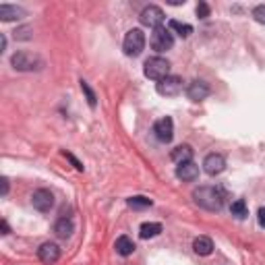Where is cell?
<instances>
[{
	"label": "cell",
	"instance_id": "cell-29",
	"mask_svg": "<svg viewBox=\"0 0 265 265\" xmlns=\"http://www.w3.org/2000/svg\"><path fill=\"white\" fill-rule=\"evenodd\" d=\"M0 182H3V191H0V193H3V197H5L9 193V178H3Z\"/></svg>",
	"mask_w": 265,
	"mask_h": 265
},
{
	"label": "cell",
	"instance_id": "cell-5",
	"mask_svg": "<svg viewBox=\"0 0 265 265\" xmlns=\"http://www.w3.org/2000/svg\"><path fill=\"white\" fill-rule=\"evenodd\" d=\"M149 44L155 52H168L172 46H174V36H172V31L170 29H166L164 25L153 29L151 33V38H149Z\"/></svg>",
	"mask_w": 265,
	"mask_h": 265
},
{
	"label": "cell",
	"instance_id": "cell-3",
	"mask_svg": "<svg viewBox=\"0 0 265 265\" xmlns=\"http://www.w3.org/2000/svg\"><path fill=\"white\" fill-rule=\"evenodd\" d=\"M143 73L151 81H162V79H166L170 75V62L166 58H162V56H151L143 64Z\"/></svg>",
	"mask_w": 265,
	"mask_h": 265
},
{
	"label": "cell",
	"instance_id": "cell-21",
	"mask_svg": "<svg viewBox=\"0 0 265 265\" xmlns=\"http://www.w3.org/2000/svg\"><path fill=\"white\" fill-rule=\"evenodd\" d=\"M230 214L234 218H238V220H245L249 216V207L245 203V199H236V201L230 205Z\"/></svg>",
	"mask_w": 265,
	"mask_h": 265
},
{
	"label": "cell",
	"instance_id": "cell-7",
	"mask_svg": "<svg viewBox=\"0 0 265 265\" xmlns=\"http://www.w3.org/2000/svg\"><path fill=\"white\" fill-rule=\"evenodd\" d=\"M31 205L36 207L38 211H42V214L50 211V209L54 207V195H52V191H48V189L33 191V195H31Z\"/></svg>",
	"mask_w": 265,
	"mask_h": 265
},
{
	"label": "cell",
	"instance_id": "cell-8",
	"mask_svg": "<svg viewBox=\"0 0 265 265\" xmlns=\"http://www.w3.org/2000/svg\"><path fill=\"white\" fill-rule=\"evenodd\" d=\"M153 132H155L157 141H162V143H170L172 137H174V122H172V118H170V116L160 118V120L153 124Z\"/></svg>",
	"mask_w": 265,
	"mask_h": 265
},
{
	"label": "cell",
	"instance_id": "cell-4",
	"mask_svg": "<svg viewBox=\"0 0 265 265\" xmlns=\"http://www.w3.org/2000/svg\"><path fill=\"white\" fill-rule=\"evenodd\" d=\"M145 48V33L141 29H130L126 31V36H124V42H122V50L126 56H139Z\"/></svg>",
	"mask_w": 265,
	"mask_h": 265
},
{
	"label": "cell",
	"instance_id": "cell-30",
	"mask_svg": "<svg viewBox=\"0 0 265 265\" xmlns=\"http://www.w3.org/2000/svg\"><path fill=\"white\" fill-rule=\"evenodd\" d=\"M0 226H3V234H9V224H7V220H3V222H0Z\"/></svg>",
	"mask_w": 265,
	"mask_h": 265
},
{
	"label": "cell",
	"instance_id": "cell-19",
	"mask_svg": "<svg viewBox=\"0 0 265 265\" xmlns=\"http://www.w3.org/2000/svg\"><path fill=\"white\" fill-rule=\"evenodd\" d=\"M116 253L120 255V257H128V255H132L135 253V243H132V238H128V236H120L118 241H116Z\"/></svg>",
	"mask_w": 265,
	"mask_h": 265
},
{
	"label": "cell",
	"instance_id": "cell-24",
	"mask_svg": "<svg viewBox=\"0 0 265 265\" xmlns=\"http://www.w3.org/2000/svg\"><path fill=\"white\" fill-rule=\"evenodd\" d=\"M253 19H255L257 23L265 25V5H259V7L253 9Z\"/></svg>",
	"mask_w": 265,
	"mask_h": 265
},
{
	"label": "cell",
	"instance_id": "cell-27",
	"mask_svg": "<svg viewBox=\"0 0 265 265\" xmlns=\"http://www.w3.org/2000/svg\"><path fill=\"white\" fill-rule=\"evenodd\" d=\"M64 155H66V160H71V162H73V166H75L77 170H83V164H81V162H79V160H77L73 153H66V151H64Z\"/></svg>",
	"mask_w": 265,
	"mask_h": 265
},
{
	"label": "cell",
	"instance_id": "cell-10",
	"mask_svg": "<svg viewBox=\"0 0 265 265\" xmlns=\"http://www.w3.org/2000/svg\"><path fill=\"white\" fill-rule=\"evenodd\" d=\"M203 168H205V172H207L209 176H218V174H222V172L226 170V160H224V155H220V153H209V155L203 160Z\"/></svg>",
	"mask_w": 265,
	"mask_h": 265
},
{
	"label": "cell",
	"instance_id": "cell-17",
	"mask_svg": "<svg viewBox=\"0 0 265 265\" xmlns=\"http://www.w3.org/2000/svg\"><path fill=\"white\" fill-rule=\"evenodd\" d=\"M170 157H172V162H176V164L193 162V149H191V145H178V147L172 149Z\"/></svg>",
	"mask_w": 265,
	"mask_h": 265
},
{
	"label": "cell",
	"instance_id": "cell-16",
	"mask_svg": "<svg viewBox=\"0 0 265 265\" xmlns=\"http://www.w3.org/2000/svg\"><path fill=\"white\" fill-rule=\"evenodd\" d=\"M73 232H75V226H73L71 218H60V220L54 224V234H56L58 238H69Z\"/></svg>",
	"mask_w": 265,
	"mask_h": 265
},
{
	"label": "cell",
	"instance_id": "cell-18",
	"mask_svg": "<svg viewBox=\"0 0 265 265\" xmlns=\"http://www.w3.org/2000/svg\"><path fill=\"white\" fill-rule=\"evenodd\" d=\"M162 230H164L162 224H157V222H145V224H141V228H139V236H141L143 241H147V238L157 236Z\"/></svg>",
	"mask_w": 265,
	"mask_h": 265
},
{
	"label": "cell",
	"instance_id": "cell-23",
	"mask_svg": "<svg viewBox=\"0 0 265 265\" xmlns=\"http://www.w3.org/2000/svg\"><path fill=\"white\" fill-rule=\"evenodd\" d=\"M81 89H83V93L87 95V104H89L91 108H95V93H93V89L89 87L87 81H81Z\"/></svg>",
	"mask_w": 265,
	"mask_h": 265
},
{
	"label": "cell",
	"instance_id": "cell-26",
	"mask_svg": "<svg viewBox=\"0 0 265 265\" xmlns=\"http://www.w3.org/2000/svg\"><path fill=\"white\" fill-rule=\"evenodd\" d=\"M15 38L17 40H29L31 38V27H21L15 31Z\"/></svg>",
	"mask_w": 265,
	"mask_h": 265
},
{
	"label": "cell",
	"instance_id": "cell-15",
	"mask_svg": "<svg viewBox=\"0 0 265 265\" xmlns=\"http://www.w3.org/2000/svg\"><path fill=\"white\" fill-rule=\"evenodd\" d=\"M193 251L201 257H207V255L214 253V241L209 236H197L193 241Z\"/></svg>",
	"mask_w": 265,
	"mask_h": 265
},
{
	"label": "cell",
	"instance_id": "cell-6",
	"mask_svg": "<svg viewBox=\"0 0 265 265\" xmlns=\"http://www.w3.org/2000/svg\"><path fill=\"white\" fill-rule=\"evenodd\" d=\"M164 19H166L164 11H162L160 7H155V5H149V7H145V9L141 11V15H139V21H141V25H145V27H151V29H157V27H162Z\"/></svg>",
	"mask_w": 265,
	"mask_h": 265
},
{
	"label": "cell",
	"instance_id": "cell-2",
	"mask_svg": "<svg viewBox=\"0 0 265 265\" xmlns=\"http://www.w3.org/2000/svg\"><path fill=\"white\" fill-rule=\"evenodd\" d=\"M11 64H13V69L15 71H40L42 66H44V60L36 54V52H27V50H19L11 56Z\"/></svg>",
	"mask_w": 265,
	"mask_h": 265
},
{
	"label": "cell",
	"instance_id": "cell-13",
	"mask_svg": "<svg viewBox=\"0 0 265 265\" xmlns=\"http://www.w3.org/2000/svg\"><path fill=\"white\" fill-rule=\"evenodd\" d=\"M176 176H178L180 180H184V182H193V180H197V176H199V166H197L195 162L178 164V166H176Z\"/></svg>",
	"mask_w": 265,
	"mask_h": 265
},
{
	"label": "cell",
	"instance_id": "cell-20",
	"mask_svg": "<svg viewBox=\"0 0 265 265\" xmlns=\"http://www.w3.org/2000/svg\"><path fill=\"white\" fill-rule=\"evenodd\" d=\"M126 205L132 207V209H147V207L153 205V201H151V199H147V197H143V195H135V197L126 199Z\"/></svg>",
	"mask_w": 265,
	"mask_h": 265
},
{
	"label": "cell",
	"instance_id": "cell-1",
	"mask_svg": "<svg viewBox=\"0 0 265 265\" xmlns=\"http://www.w3.org/2000/svg\"><path fill=\"white\" fill-rule=\"evenodd\" d=\"M193 199L199 207H203L207 211H220L224 207V191L220 187H199L193 191Z\"/></svg>",
	"mask_w": 265,
	"mask_h": 265
},
{
	"label": "cell",
	"instance_id": "cell-25",
	"mask_svg": "<svg viewBox=\"0 0 265 265\" xmlns=\"http://www.w3.org/2000/svg\"><path fill=\"white\" fill-rule=\"evenodd\" d=\"M209 13H211V11H209V5H207V3H199V5H197V17H199V19H207Z\"/></svg>",
	"mask_w": 265,
	"mask_h": 265
},
{
	"label": "cell",
	"instance_id": "cell-11",
	"mask_svg": "<svg viewBox=\"0 0 265 265\" xmlns=\"http://www.w3.org/2000/svg\"><path fill=\"white\" fill-rule=\"evenodd\" d=\"M207 95H209V85L205 81L195 79V81L189 83V87H187V97L189 99H193V102H201V99H205Z\"/></svg>",
	"mask_w": 265,
	"mask_h": 265
},
{
	"label": "cell",
	"instance_id": "cell-22",
	"mask_svg": "<svg viewBox=\"0 0 265 265\" xmlns=\"http://www.w3.org/2000/svg\"><path fill=\"white\" fill-rule=\"evenodd\" d=\"M170 29H172V31H176L180 38H189L191 33H193V27H191L189 23H180V21H176V19H172V21H170Z\"/></svg>",
	"mask_w": 265,
	"mask_h": 265
},
{
	"label": "cell",
	"instance_id": "cell-14",
	"mask_svg": "<svg viewBox=\"0 0 265 265\" xmlns=\"http://www.w3.org/2000/svg\"><path fill=\"white\" fill-rule=\"evenodd\" d=\"M25 17V9L15 7V5H0V21H19Z\"/></svg>",
	"mask_w": 265,
	"mask_h": 265
},
{
	"label": "cell",
	"instance_id": "cell-12",
	"mask_svg": "<svg viewBox=\"0 0 265 265\" xmlns=\"http://www.w3.org/2000/svg\"><path fill=\"white\" fill-rule=\"evenodd\" d=\"M38 257H40L42 263L52 265V263H56V261L60 259V247H58L56 243H44V245L38 249Z\"/></svg>",
	"mask_w": 265,
	"mask_h": 265
},
{
	"label": "cell",
	"instance_id": "cell-28",
	"mask_svg": "<svg viewBox=\"0 0 265 265\" xmlns=\"http://www.w3.org/2000/svg\"><path fill=\"white\" fill-rule=\"evenodd\" d=\"M257 222H259L261 228H265V207H261V209L257 211Z\"/></svg>",
	"mask_w": 265,
	"mask_h": 265
},
{
	"label": "cell",
	"instance_id": "cell-9",
	"mask_svg": "<svg viewBox=\"0 0 265 265\" xmlns=\"http://www.w3.org/2000/svg\"><path fill=\"white\" fill-rule=\"evenodd\" d=\"M155 89H157L160 95H176V93L182 91V79L178 75H168L166 79L157 81Z\"/></svg>",
	"mask_w": 265,
	"mask_h": 265
}]
</instances>
